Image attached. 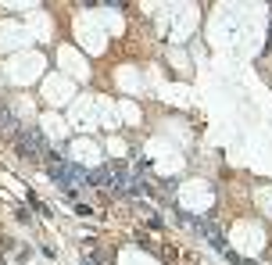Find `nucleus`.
<instances>
[{"label":"nucleus","instance_id":"f257e3e1","mask_svg":"<svg viewBox=\"0 0 272 265\" xmlns=\"http://www.w3.org/2000/svg\"><path fill=\"white\" fill-rule=\"evenodd\" d=\"M244 265H254V261H244Z\"/></svg>","mask_w":272,"mask_h":265}]
</instances>
